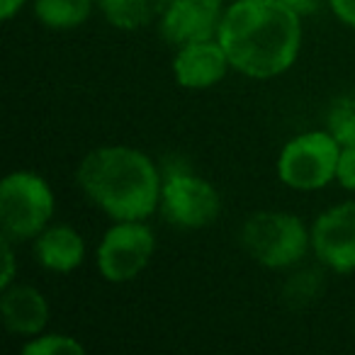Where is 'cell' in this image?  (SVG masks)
<instances>
[{
    "instance_id": "cell-1",
    "label": "cell",
    "mask_w": 355,
    "mask_h": 355,
    "mask_svg": "<svg viewBox=\"0 0 355 355\" xmlns=\"http://www.w3.org/2000/svg\"><path fill=\"white\" fill-rule=\"evenodd\" d=\"M232 71L272 80L297 64L304 42L302 15L285 0H232L217 32Z\"/></svg>"
},
{
    "instance_id": "cell-2",
    "label": "cell",
    "mask_w": 355,
    "mask_h": 355,
    "mask_svg": "<svg viewBox=\"0 0 355 355\" xmlns=\"http://www.w3.org/2000/svg\"><path fill=\"white\" fill-rule=\"evenodd\" d=\"M76 183L88 202L112 222H146L161 205L163 175L156 161L127 144H107L85 153L76 168Z\"/></svg>"
},
{
    "instance_id": "cell-3",
    "label": "cell",
    "mask_w": 355,
    "mask_h": 355,
    "mask_svg": "<svg viewBox=\"0 0 355 355\" xmlns=\"http://www.w3.org/2000/svg\"><path fill=\"white\" fill-rule=\"evenodd\" d=\"M241 246L253 263L268 270H290L311 251V227L285 209H258L241 227Z\"/></svg>"
},
{
    "instance_id": "cell-4",
    "label": "cell",
    "mask_w": 355,
    "mask_h": 355,
    "mask_svg": "<svg viewBox=\"0 0 355 355\" xmlns=\"http://www.w3.org/2000/svg\"><path fill=\"white\" fill-rule=\"evenodd\" d=\"M56 214L49 180L35 171H10L0 180V229L15 243L35 241Z\"/></svg>"
},
{
    "instance_id": "cell-5",
    "label": "cell",
    "mask_w": 355,
    "mask_h": 355,
    "mask_svg": "<svg viewBox=\"0 0 355 355\" xmlns=\"http://www.w3.org/2000/svg\"><path fill=\"white\" fill-rule=\"evenodd\" d=\"M340 144L329 129H309L287 139L277 153L280 183L295 193H316L336 183Z\"/></svg>"
},
{
    "instance_id": "cell-6",
    "label": "cell",
    "mask_w": 355,
    "mask_h": 355,
    "mask_svg": "<svg viewBox=\"0 0 355 355\" xmlns=\"http://www.w3.org/2000/svg\"><path fill=\"white\" fill-rule=\"evenodd\" d=\"M156 256V234L141 219L112 222L95 248V268L112 285L134 282Z\"/></svg>"
},
{
    "instance_id": "cell-7",
    "label": "cell",
    "mask_w": 355,
    "mask_h": 355,
    "mask_svg": "<svg viewBox=\"0 0 355 355\" xmlns=\"http://www.w3.org/2000/svg\"><path fill=\"white\" fill-rule=\"evenodd\" d=\"M158 212L171 227L205 229L222 214V195L207 178L190 171H171L163 175Z\"/></svg>"
},
{
    "instance_id": "cell-8",
    "label": "cell",
    "mask_w": 355,
    "mask_h": 355,
    "mask_svg": "<svg viewBox=\"0 0 355 355\" xmlns=\"http://www.w3.org/2000/svg\"><path fill=\"white\" fill-rule=\"evenodd\" d=\"M311 253L331 272H355V200L326 207L311 224Z\"/></svg>"
},
{
    "instance_id": "cell-9",
    "label": "cell",
    "mask_w": 355,
    "mask_h": 355,
    "mask_svg": "<svg viewBox=\"0 0 355 355\" xmlns=\"http://www.w3.org/2000/svg\"><path fill=\"white\" fill-rule=\"evenodd\" d=\"M227 12L224 0H168L158 17V32L171 46L214 40Z\"/></svg>"
},
{
    "instance_id": "cell-10",
    "label": "cell",
    "mask_w": 355,
    "mask_h": 355,
    "mask_svg": "<svg viewBox=\"0 0 355 355\" xmlns=\"http://www.w3.org/2000/svg\"><path fill=\"white\" fill-rule=\"evenodd\" d=\"M173 78L185 90H209L219 85L232 71L229 56L219 40L190 42V44L175 46L171 61Z\"/></svg>"
},
{
    "instance_id": "cell-11",
    "label": "cell",
    "mask_w": 355,
    "mask_h": 355,
    "mask_svg": "<svg viewBox=\"0 0 355 355\" xmlns=\"http://www.w3.org/2000/svg\"><path fill=\"white\" fill-rule=\"evenodd\" d=\"M0 292H3L0 295V319H3L8 334L32 338V336L46 331L51 309L44 292L32 285H22L20 280L8 287H0Z\"/></svg>"
},
{
    "instance_id": "cell-12",
    "label": "cell",
    "mask_w": 355,
    "mask_h": 355,
    "mask_svg": "<svg viewBox=\"0 0 355 355\" xmlns=\"http://www.w3.org/2000/svg\"><path fill=\"white\" fill-rule=\"evenodd\" d=\"M32 256L44 270L56 275H69L78 270L85 261V239L71 224L51 222L40 236L32 241Z\"/></svg>"
},
{
    "instance_id": "cell-13",
    "label": "cell",
    "mask_w": 355,
    "mask_h": 355,
    "mask_svg": "<svg viewBox=\"0 0 355 355\" xmlns=\"http://www.w3.org/2000/svg\"><path fill=\"white\" fill-rule=\"evenodd\" d=\"M168 0H98V10L110 27L137 32L158 22Z\"/></svg>"
},
{
    "instance_id": "cell-14",
    "label": "cell",
    "mask_w": 355,
    "mask_h": 355,
    "mask_svg": "<svg viewBox=\"0 0 355 355\" xmlns=\"http://www.w3.org/2000/svg\"><path fill=\"white\" fill-rule=\"evenodd\" d=\"M98 0H32V15L51 32H71L90 20Z\"/></svg>"
},
{
    "instance_id": "cell-15",
    "label": "cell",
    "mask_w": 355,
    "mask_h": 355,
    "mask_svg": "<svg viewBox=\"0 0 355 355\" xmlns=\"http://www.w3.org/2000/svg\"><path fill=\"white\" fill-rule=\"evenodd\" d=\"M326 129L340 146H355V93L340 95L326 112Z\"/></svg>"
},
{
    "instance_id": "cell-16",
    "label": "cell",
    "mask_w": 355,
    "mask_h": 355,
    "mask_svg": "<svg viewBox=\"0 0 355 355\" xmlns=\"http://www.w3.org/2000/svg\"><path fill=\"white\" fill-rule=\"evenodd\" d=\"M25 355H83L85 345L76 336L59 334V331H42L32 336L22 345Z\"/></svg>"
},
{
    "instance_id": "cell-17",
    "label": "cell",
    "mask_w": 355,
    "mask_h": 355,
    "mask_svg": "<svg viewBox=\"0 0 355 355\" xmlns=\"http://www.w3.org/2000/svg\"><path fill=\"white\" fill-rule=\"evenodd\" d=\"M324 290V275L319 270H300L292 272L290 277L285 280V287H282V297L290 306L300 309V306H306L316 300Z\"/></svg>"
},
{
    "instance_id": "cell-18",
    "label": "cell",
    "mask_w": 355,
    "mask_h": 355,
    "mask_svg": "<svg viewBox=\"0 0 355 355\" xmlns=\"http://www.w3.org/2000/svg\"><path fill=\"white\" fill-rule=\"evenodd\" d=\"M336 183L348 193H355V146H340L338 166H336Z\"/></svg>"
},
{
    "instance_id": "cell-19",
    "label": "cell",
    "mask_w": 355,
    "mask_h": 355,
    "mask_svg": "<svg viewBox=\"0 0 355 355\" xmlns=\"http://www.w3.org/2000/svg\"><path fill=\"white\" fill-rule=\"evenodd\" d=\"M3 243V275H0V287H8L17 280V256H15V241L8 236H0Z\"/></svg>"
},
{
    "instance_id": "cell-20",
    "label": "cell",
    "mask_w": 355,
    "mask_h": 355,
    "mask_svg": "<svg viewBox=\"0 0 355 355\" xmlns=\"http://www.w3.org/2000/svg\"><path fill=\"white\" fill-rule=\"evenodd\" d=\"M336 20L343 22L345 27L355 30V0H326Z\"/></svg>"
},
{
    "instance_id": "cell-21",
    "label": "cell",
    "mask_w": 355,
    "mask_h": 355,
    "mask_svg": "<svg viewBox=\"0 0 355 355\" xmlns=\"http://www.w3.org/2000/svg\"><path fill=\"white\" fill-rule=\"evenodd\" d=\"M25 6H27V0H0V20L10 22L12 17L20 15Z\"/></svg>"
},
{
    "instance_id": "cell-22",
    "label": "cell",
    "mask_w": 355,
    "mask_h": 355,
    "mask_svg": "<svg viewBox=\"0 0 355 355\" xmlns=\"http://www.w3.org/2000/svg\"><path fill=\"white\" fill-rule=\"evenodd\" d=\"M285 3L290 8H295V10L300 12L302 17L316 12V10H319V6H321V0H285Z\"/></svg>"
}]
</instances>
